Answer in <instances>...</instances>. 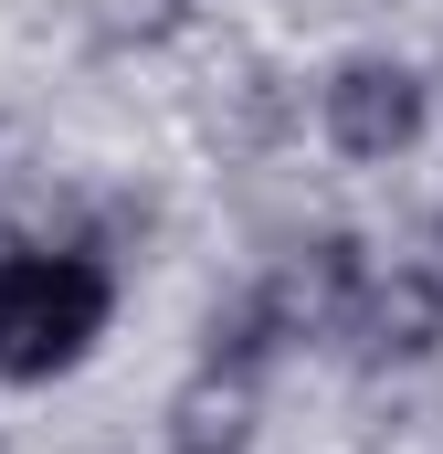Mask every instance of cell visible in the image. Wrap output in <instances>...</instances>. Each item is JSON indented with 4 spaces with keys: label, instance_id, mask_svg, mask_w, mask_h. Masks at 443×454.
Instances as JSON below:
<instances>
[{
    "label": "cell",
    "instance_id": "obj_4",
    "mask_svg": "<svg viewBox=\"0 0 443 454\" xmlns=\"http://www.w3.org/2000/svg\"><path fill=\"white\" fill-rule=\"evenodd\" d=\"M243 444H253V380H232V370L201 359V380L169 412V454H243Z\"/></svg>",
    "mask_w": 443,
    "mask_h": 454
},
{
    "label": "cell",
    "instance_id": "obj_2",
    "mask_svg": "<svg viewBox=\"0 0 443 454\" xmlns=\"http://www.w3.org/2000/svg\"><path fill=\"white\" fill-rule=\"evenodd\" d=\"M317 116H328V148H338V159H401V148L423 137V74L391 64V53H359V64L328 74Z\"/></svg>",
    "mask_w": 443,
    "mask_h": 454
},
{
    "label": "cell",
    "instance_id": "obj_3",
    "mask_svg": "<svg viewBox=\"0 0 443 454\" xmlns=\"http://www.w3.org/2000/svg\"><path fill=\"white\" fill-rule=\"evenodd\" d=\"M338 339L359 348V359H433V339H443V286L423 275V264L359 275V296H348Z\"/></svg>",
    "mask_w": 443,
    "mask_h": 454
},
{
    "label": "cell",
    "instance_id": "obj_1",
    "mask_svg": "<svg viewBox=\"0 0 443 454\" xmlns=\"http://www.w3.org/2000/svg\"><path fill=\"white\" fill-rule=\"evenodd\" d=\"M106 264L96 254H0V370L11 380H53L106 339Z\"/></svg>",
    "mask_w": 443,
    "mask_h": 454
},
{
    "label": "cell",
    "instance_id": "obj_5",
    "mask_svg": "<svg viewBox=\"0 0 443 454\" xmlns=\"http://www.w3.org/2000/svg\"><path fill=\"white\" fill-rule=\"evenodd\" d=\"M106 21H116V32H169V21H180V0H148V11H127V0H116Z\"/></svg>",
    "mask_w": 443,
    "mask_h": 454
}]
</instances>
